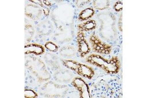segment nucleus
<instances>
[{"label":"nucleus","instance_id":"nucleus-7","mask_svg":"<svg viewBox=\"0 0 147 98\" xmlns=\"http://www.w3.org/2000/svg\"><path fill=\"white\" fill-rule=\"evenodd\" d=\"M97 23L93 19H89L78 25L77 28L78 31L89 32L94 30L96 28Z\"/></svg>","mask_w":147,"mask_h":98},{"label":"nucleus","instance_id":"nucleus-11","mask_svg":"<svg viewBox=\"0 0 147 98\" xmlns=\"http://www.w3.org/2000/svg\"><path fill=\"white\" fill-rule=\"evenodd\" d=\"M45 47L49 51L56 52L59 50V47L51 41H48L45 44Z\"/></svg>","mask_w":147,"mask_h":98},{"label":"nucleus","instance_id":"nucleus-4","mask_svg":"<svg viewBox=\"0 0 147 98\" xmlns=\"http://www.w3.org/2000/svg\"><path fill=\"white\" fill-rule=\"evenodd\" d=\"M71 84L79 91L80 98H90L88 85L82 78L78 76L76 77L72 80Z\"/></svg>","mask_w":147,"mask_h":98},{"label":"nucleus","instance_id":"nucleus-10","mask_svg":"<svg viewBox=\"0 0 147 98\" xmlns=\"http://www.w3.org/2000/svg\"><path fill=\"white\" fill-rule=\"evenodd\" d=\"M30 2H32L34 3L37 4L38 5H39L43 8V10L44 14L46 16H48L50 13V10L48 7L47 5H46L43 2V1H38V0H35V1H30Z\"/></svg>","mask_w":147,"mask_h":98},{"label":"nucleus","instance_id":"nucleus-5","mask_svg":"<svg viewBox=\"0 0 147 98\" xmlns=\"http://www.w3.org/2000/svg\"><path fill=\"white\" fill-rule=\"evenodd\" d=\"M77 41L78 45V52L81 57H84L91 51V48L85 37L84 32L78 31L77 33Z\"/></svg>","mask_w":147,"mask_h":98},{"label":"nucleus","instance_id":"nucleus-8","mask_svg":"<svg viewBox=\"0 0 147 98\" xmlns=\"http://www.w3.org/2000/svg\"><path fill=\"white\" fill-rule=\"evenodd\" d=\"M95 14V10L92 7H87L82 10L79 14L78 21L83 22L89 20Z\"/></svg>","mask_w":147,"mask_h":98},{"label":"nucleus","instance_id":"nucleus-15","mask_svg":"<svg viewBox=\"0 0 147 98\" xmlns=\"http://www.w3.org/2000/svg\"><path fill=\"white\" fill-rule=\"evenodd\" d=\"M43 2L46 5H47V7H50L51 5V2H49L48 1H43Z\"/></svg>","mask_w":147,"mask_h":98},{"label":"nucleus","instance_id":"nucleus-6","mask_svg":"<svg viewBox=\"0 0 147 98\" xmlns=\"http://www.w3.org/2000/svg\"><path fill=\"white\" fill-rule=\"evenodd\" d=\"M45 52V48L42 45L38 44H30L25 46V53L27 55L34 54L38 55L43 54Z\"/></svg>","mask_w":147,"mask_h":98},{"label":"nucleus","instance_id":"nucleus-2","mask_svg":"<svg viewBox=\"0 0 147 98\" xmlns=\"http://www.w3.org/2000/svg\"><path fill=\"white\" fill-rule=\"evenodd\" d=\"M64 66L76 72L80 76L89 80L92 79L95 75L93 69L88 65L80 63L73 60H64L62 62Z\"/></svg>","mask_w":147,"mask_h":98},{"label":"nucleus","instance_id":"nucleus-1","mask_svg":"<svg viewBox=\"0 0 147 98\" xmlns=\"http://www.w3.org/2000/svg\"><path fill=\"white\" fill-rule=\"evenodd\" d=\"M85 62L101 68L109 74H116L121 68L120 62L117 57L108 59L100 55L92 53L86 57Z\"/></svg>","mask_w":147,"mask_h":98},{"label":"nucleus","instance_id":"nucleus-12","mask_svg":"<svg viewBox=\"0 0 147 98\" xmlns=\"http://www.w3.org/2000/svg\"><path fill=\"white\" fill-rule=\"evenodd\" d=\"M25 97L27 98H36L38 97V94L34 90L25 89Z\"/></svg>","mask_w":147,"mask_h":98},{"label":"nucleus","instance_id":"nucleus-14","mask_svg":"<svg viewBox=\"0 0 147 98\" xmlns=\"http://www.w3.org/2000/svg\"><path fill=\"white\" fill-rule=\"evenodd\" d=\"M90 1H77L76 2V4L78 7L79 8H81L84 7L85 5H86L87 3H90Z\"/></svg>","mask_w":147,"mask_h":98},{"label":"nucleus","instance_id":"nucleus-13","mask_svg":"<svg viewBox=\"0 0 147 98\" xmlns=\"http://www.w3.org/2000/svg\"><path fill=\"white\" fill-rule=\"evenodd\" d=\"M114 9L116 12H120L123 10V3L122 1H118L114 4Z\"/></svg>","mask_w":147,"mask_h":98},{"label":"nucleus","instance_id":"nucleus-9","mask_svg":"<svg viewBox=\"0 0 147 98\" xmlns=\"http://www.w3.org/2000/svg\"><path fill=\"white\" fill-rule=\"evenodd\" d=\"M93 6L96 9L103 10L109 8L110 2L107 0H95L93 1Z\"/></svg>","mask_w":147,"mask_h":98},{"label":"nucleus","instance_id":"nucleus-3","mask_svg":"<svg viewBox=\"0 0 147 98\" xmlns=\"http://www.w3.org/2000/svg\"><path fill=\"white\" fill-rule=\"evenodd\" d=\"M89 40L92 50L96 53L109 55L112 52V47L102 41L95 34H91Z\"/></svg>","mask_w":147,"mask_h":98}]
</instances>
